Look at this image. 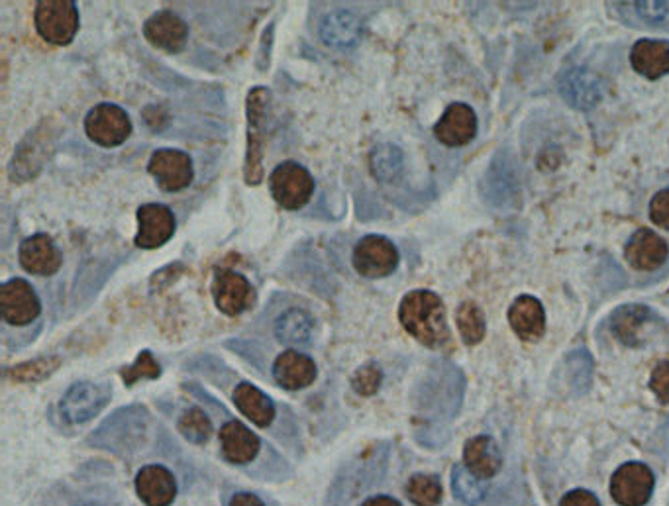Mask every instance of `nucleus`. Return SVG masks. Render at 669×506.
I'll use <instances>...</instances> for the list:
<instances>
[{"instance_id": "nucleus-1", "label": "nucleus", "mask_w": 669, "mask_h": 506, "mask_svg": "<svg viewBox=\"0 0 669 506\" xmlns=\"http://www.w3.org/2000/svg\"><path fill=\"white\" fill-rule=\"evenodd\" d=\"M399 321L400 326L409 331L415 340L432 350L444 348L452 340L446 306L436 293L427 289H417L402 296Z\"/></svg>"}, {"instance_id": "nucleus-2", "label": "nucleus", "mask_w": 669, "mask_h": 506, "mask_svg": "<svg viewBox=\"0 0 669 506\" xmlns=\"http://www.w3.org/2000/svg\"><path fill=\"white\" fill-rule=\"evenodd\" d=\"M148 424L149 415L144 406H126L106 418L103 426L89 436V446L128 458L144 446Z\"/></svg>"}, {"instance_id": "nucleus-3", "label": "nucleus", "mask_w": 669, "mask_h": 506, "mask_svg": "<svg viewBox=\"0 0 669 506\" xmlns=\"http://www.w3.org/2000/svg\"><path fill=\"white\" fill-rule=\"evenodd\" d=\"M271 91L265 87H256L246 99V159H243V179L250 187H258L265 179L263 171V149L268 136V112H270Z\"/></svg>"}, {"instance_id": "nucleus-4", "label": "nucleus", "mask_w": 669, "mask_h": 506, "mask_svg": "<svg viewBox=\"0 0 669 506\" xmlns=\"http://www.w3.org/2000/svg\"><path fill=\"white\" fill-rule=\"evenodd\" d=\"M37 34L54 46H69L81 29V16L73 0H39L34 10Z\"/></svg>"}, {"instance_id": "nucleus-5", "label": "nucleus", "mask_w": 669, "mask_h": 506, "mask_svg": "<svg viewBox=\"0 0 669 506\" xmlns=\"http://www.w3.org/2000/svg\"><path fill=\"white\" fill-rule=\"evenodd\" d=\"M315 189V177L297 161H283L271 171V196L283 211L297 212L305 209L310 203Z\"/></svg>"}, {"instance_id": "nucleus-6", "label": "nucleus", "mask_w": 669, "mask_h": 506, "mask_svg": "<svg viewBox=\"0 0 669 506\" xmlns=\"http://www.w3.org/2000/svg\"><path fill=\"white\" fill-rule=\"evenodd\" d=\"M112 385L79 381L67 389L66 395L59 401V415L71 426L89 423L94 416L101 415L111 403Z\"/></svg>"}, {"instance_id": "nucleus-7", "label": "nucleus", "mask_w": 669, "mask_h": 506, "mask_svg": "<svg viewBox=\"0 0 669 506\" xmlns=\"http://www.w3.org/2000/svg\"><path fill=\"white\" fill-rule=\"evenodd\" d=\"M132 120L118 104L101 102L84 119V134L101 148H118L131 138Z\"/></svg>"}, {"instance_id": "nucleus-8", "label": "nucleus", "mask_w": 669, "mask_h": 506, "mask_svg": "<svg viewBox=\"0 0 669 506\" xmlns=\"http://www.w3.org/2000/svg\"><path fill=\"white\" fill-rule=\"evenodd\" d=\"M399 249L385 236H363L353 248V269L365 279H383L399 268Z\"/></svg>"}, {"instance_id": "nucleus-9", "label": "nucleus", "mask_w": 669, "mask_h": 506, "mask_svg": "<svg viewBox=\"0 0 669 506\" xmlns=\"http://www.w3.org/2000/svg\"><path fill=\"white\" fill-rule=\"evenodd\" d=\"M52 146H54V132H52V124L46 120L36 128L30 130L29 136L20 142V146L10 161V179L14 183L34 179L46 164Z\"/></svg>"}, {"instance_id": "nucleus-10", "label": "nucleus", "mask_w": 669, "mask_h": 506, "mask_svg": "<svg viewBox=\"0 0 669 506\" xmlns=\"http://www.w3.org/2000/svg\"><path fill=\"white\" fill-rule=\"evenodd\" d=\"M148 173L156 179L163 193H179L195 179L193 159L181 149L163 148L154 151L148 161Z\"/></svg>"}, {"instance_id": "nucleus-11", "label": "nucleus", "mask_w": 669, "mask_h": 506, "mask_svg": "<svg viewBox=\"0 0 669 506\" xmlns=\"http://www.w3.org/2000/svg\"><path fill=\"white\" fill-rule=\"evenodd\" d=\"M0 314L10 326H29L42 314V301L26 279H10L0 286Z\"/></svg>"}, {"instance_id": "nucleus-12", "label": "nucleus", "mask_w": 669, "mask_h": 506, "mask_svg": "<svg viewBox=\"0 0 669 506\" xmlns=\"http://www.w3.org/2000/svg\"><path fill=\"white\" fill-rule=\"evenodd\" d=\"M211 289L216 308L226 316H240L256 303V291L248 277L234 269H216Z\"/></svg>"}, {"instance_id": "nucleus-13", "label": "nucleus", "mask_w": 669, "mask_h": 506, "mask_svg": "<svg viewBox=\"0 0 669 506\" xmlns=\"http://www.w3.org/2000/svg\"><path fill=\"white\" fill-rule=\"evenodd\" d=\"M654 473L644 463L631 461L614 471L611 495L621 506H644L654 493Z\"/></svg>"}, {"instance_id": "nucleus-14", "label": "nucleus", "mask_w": 669, "mask_h": 506, "mask_svg": "<svg viewBox=\"0 0 669 506\" xmlns=\"http://www.w3.org/2000/svg\"><path fill=\"white\" fill-rule=\"evenodd\" d=\"M138 234L134 244L141 249H158L175 236L177 221L173 211L166 204H141L138 212Z\"/></svg>"}, {"instance_id": "nucleus-15", "label": "nucleus", "mask_w": 669, "mask_h": 506, "mask_svg": "<svg viewBox=\"0 0 669 506\" xmlns=\"http://www.w3.org/2000/svg\"><path fill=\"white\" fill-rule=\"evenodd\" d=\"M19 261L32 276L52 277L64 266V254L47 234H34L20 244Z\"/></svg>"}, {"instance_id": "nucleus-16", "label": "nucleus", "mask_w": 669, "mask_h": 506, "mask_svg": "<svg viewBox=\"0 0 669 506\" xmlns=\"http://www.w3.org/2000/svg\"><path fill=\"white\" fill-rule=\"evenodd\" d=\"M144 37L151 46L168 54H179L183 52L189 40V26L185 20L181 19L171 10H159L151 14L144 24Z\"/></svg>"}, {"instance_id": "nucleus-17", "label": "nucleus", "mask_w": 669, "mask_h": 506, "mask_svg": "<svg viewBox=\"0 0 669 506\" xmlns=\"http://www.w3.org/2000/svg\"><path fill=\"white\" fill-rule=\"evenodd\" d=\"M273 379L285 391H303L310 387L318 378V368L315 359L298 350H287L280 353L273 368Z\"/></svg>"}, {"instance_id": "nucleus-18", "label": "nucleus", "mask_w": 669, "mask_h": 506, "mask_svg": "<svg viewBox=\"0 0 669 506\" xmlns=\"http://www.w3.org/2000/svg\"><path fill=\"white\" fill-rule=\"evenodd\" d=\"M475 134H477V116L474 109L464 102L450 104L434 126V136L447 148L467 146L475 138Z\"/></svg>"}, {"instance_id": "nucleus-19", "label": "nucleus", "mask_w": 669, "mask_h": 506, "mask_svg": "<svg viewBox=\"0 0 669 506\" xmlns=\"http://www.w3.org/2000/svg\"><path fill=\"white\" fill-rule=\"evenodd\" d=\"M558 89L564 101L579 111H591L603 99L601 79L583 67L567 69L566 74L559 77Z\"/></svg>"}, {"instance_id": "nucleus-20", "label": "nucleus", "mask_w": 669, "mask_h": 506, "mask_svg": "<svg viewBox=\"0 0 669 506\" xmlns=\"http://www.w3.org/2000/svg\"><path fill=\"white\" fill-rule=\"evenodd\" d=\"M136 495L146 506H171L177 498V479L163 465H146L134 479Z\"/></svg>"}, {"instance_id": "nucleus-21", "label": "nucleus", "mask_w": 669, "mask_h": 506, "mask_svg": "<svg viewBox=\"0 0 669 506\" xmlns=\"http://www.w3.org/2000/svg\"><path fill=\"white\" fill-rule=\"evenodd\" d=\"M224 460L233 465H248L260 456V436L240 420H228L218 434Z\"/></svg>"}, {"instance_id": "nucleus-22", "label": "nucleus", "mask_w": 669, "mask_h": 506, "mask_svg": "<svg viewBox=\"0 0 669 506\" xmlns=\"http://www.w3.org/2000/svg\"><path fill=\"white\" fill-rule=\"evenodd\" d=\"M668 256L669 248L666 239L646 228L633 234L624 248V258L638 271H654V269L661 268Z\"/></svg>"}, {"instance_id": "nucleus-23", "label": "nucleus", "mask_w": 669, "mask_h": 506, "mask_svg": "<svg viewBox=\"0 0 669 506\" xmlns=\"http://www.w3.org/2000/svg\"><path fill=\"white\" fill-rule=\"evenodd\" d=\"M318 34L326 46L353 49L362 40V20L352 10H332L320 22Z\"/></svg>"}, {"instance_id": "nucleus-24", "label": "nucleus", "mask_w": 669, "mask_h": 506, "mask_svg": "<svg viewBox=\"0 0 669 506\" xmlns=\"http://www.w3.org/2000/svg\"><path fill=\"white\" fill-rule=\"evenodd\" d=\"M509 323L524 341H538L546 330V313L536 296L522 295L509 308Z\"/></svg>"}, {"instance_id": "nucleus-25", "label": "nucleus", "mask_w": 669, "mask_h": 506, "mask_svg": "<svg viewBox=\"0 0 669 506\" xmlns=\"http://www.w3.org/2000/svg\"><path fill=\"white\" fill-rule=\"evenodd\" d=\"M233 401L236 408L258 428H270L277 416V406L271 401V396L265 395L261 389L251 385L248 381L236 385Z\"/></svg>"}, {"instance_id": "nucleus-26", "label": "nucleus", "mask_w": 669, "mask_h": 506, "mask_svg": "<svg viewBox=\"0 0 669 506\" xmlns=\"http://www.w3.org/2000/svg\"><path fill=\"white\" fill-rule=\"evenodd\" d=\"M464 463L475 477L491 479L501 471L502 456L499 446L489 436H475L464 448Z\"/></svg>"}, {"instance_id": "nucleus-27", "label": "nucleus", "mask_w": 669, "mask_h": 506, "mask_svg": "<svg viewBox=\"0 0 669 506\" xmlns=\"http://www.w3.org/2000/svg\"><path fill=\"white\" fill-rule=\"evenodd\" d=\"M634 71L646 79H660L669 74V42L661 40H640L631 52Z\"/></svg>"}, {"instance_id": "nucleus-28", "label": "nucleus", "mask_w": 669, "mask_h": 506, "mask_svg": "<svg viewBox=\"0 0 669 506\" xmlns=\"http://www.w3.org/2000/svg\"><path fill=\"white\" fill-rule=\"evenodd\" d=\"M315 318L303 308H288L275 321V336L288 350L303 348L313 341Z\"/></svg>"}, {"instance_id": "nucleus-29", "label": "nucleus", "mask_w": 669, "mask_h": 506, "mask_svg": "<svg viewBox=\"0 0 669 506\" xmlns=\"http://www.w3.org/2000/svg\"><path fill=\"white\" fill-rule=\"evenodd\" d=\"M650 308L644 304H626L611 316V330L628 348L640 346L642 328L651 321Z\"/></svg>"}, {"instance_id": "nucleus-30", "label": "nucleus", "mask_w": 669, "mask_h": 506, "mask_svg": "<svg viewBox=\"0 0 669 506\" xmlns=\"http://www.w3.org/2000/svg\"><path fill=\"white\" fill-rule=\"evenodd\" d=\"M402 151L393 144H379L370 154V169L372 176L382 183L397 181L402 171Z\"/></svg>"}, {"instance_id": "nucleus-31", "label": "nucleus", "mask_w": 669, "mask_h": 506, "mask_svg": "<svg viewBox=\"0 0 669 506\" xmlns=\"http://www.w3.org/2000/svg\"><path fill=\"white\" fill-rule=\"evenodd\" d=\"M59 368H61L59 356H44V358L30 359L19 366H12L4 371V375L14 383H42L52 378Z\"/></svg>"}, {"instance_id": "nucleus-32", "label": "nucleus", "mask_w": 669, "mask_h": 506, "mask_svg": "<svg viewBox=\"0 0 669 506\" xmlns=\"http://www.w3.org/2000/svg\"><path fill=\"white\" fill-rule=\"evenodd\" d=\"M177 430L185 438L186 442L201 446V443H206L211 440L214 428L211 418H208L203 408L189 406L186 411H183V415L179 416Z\"/></svg>"}, {"instance_id": "nucleus-33", "label": "nucleus", "mask_w": 669, "mask_h": 506, "mask_svg": "<svg viewBox=\"0 0 669 506\" xmlns=\"http://www.w3.org/2000/svg\"><path fill=\"white\" fill-rule=\"evenodd\" d=\"M452 491L464 505L477 506L484 503L489 487L485 485L484 479L475 477L464 465H456L452 471Z\"/></svg>"}, {"instance_id": "nucleus-34", "label": "nucleus", "mask_w": 669, "mask_h": 506, "mask_svg": "<svg viewBox=\"0 0 669 506\" xmlns=\"http://www.w3.org/2000/svg\"><path fill=\"white\" fill-rule=\"evenodd\" d=\"M457 330L467 346H475L485 338V314L475 303H462L456 311Z\"/></svg>"}, {"instance_id": "nucleus-35", "label": "nucleus", "mask_w": 669, "mask_h": 506, "mask_svg": "<svg viewBox=\"0 0 669 506\" xmlns=\"http://www.w3.org/2000/svg\"><path fill=\"white\" fill-rule=\"evenodd\" d=\"M442 495V481L436 475L417 473L407 483V497L415 506H438Z\"/></svg>"}, {"instance_id": "nucleus-36", "label": "nucleus", "mask_w": 669, "mask_h": 506, "mask_svg": "<svg viewBox=\"0 0 669 506\" xmlns=\"http://www.w3.org/2000/svg\"><path fill=\"white\" fill-rule=\"evenodd\" d=\"M121 378L126 387H134L136 383L146 381V379L154 381V379L161 378V366L151 351L144 350L138 353V358L132 366L121 369Z\"/></svg>"}, {"instance_id": "nucleus-37", "label": "nucleus", "mask_w": 669, "mask_h": 506, "mask_svg": "<svg viewBox=\"0 0 669 506\" xmlns=\"http://www.w3.org/2000/svg\"><path fill=\"white\" fill-rule=\"evenodd\" d=\"M567 371H569V383L576 393H586L591 387V375H593V363L591 356L586 350L571 351L567 356Z\"/></svg>"}, {"instance_id": "nucleus-38", "label": "nucleus", "mask_w": 669, "mask_h": 506, "mask_svg": "<svg viewBox=\"0 0 669 506\" xmlns=\"http://www.w3.org/2000/svg\"><path fill=\"white\" fill-rule=\"evenodd\" d=\"M621 7L633 10L646 26L658 30H669V2H623Z\"/></svg>"}, {"instance_id": "nucleus-39", "label": "nucleus", "mask_w": 669, "mask_h": 506, "mask_svg": "<svg viewBox=\"0 0 669 506\" xmlns=\"http://www.w3.org/2000/svg\"><path fill=\"white\" fill-rule=\"evenodd\" d=\"M350 383H352L353 391L360 396L377 395V391L382 389L383 383L382 368L375 361H370V363H365L362 368L353 371Z\"/></svg>"}, {"instance_id": "nucleus-40", "label": "nucleus", "mask_w": 669, "mask_h": 506, "mask_svg": "<svg viewBox=\"0 0 669 506\" xmlns=\"http://www.w3.org/2000/svg\"><path fill=\"white\" fill-rule=\"evenodd\" d=\"M650 389L661 405H669V361H660L654 368L650 378Z\"/></svg>"}, {"instance_id": "nucleus-41", "label": "nucleus", "mask_w": 669, "mask_h": 506, "mask_svg": "<svg viewBox=\"0 0 669 506\" xmlns=\"http://www.w3.org/2000/svg\"><path fill=\"white\" fill-rule=\"evenodd\" d=\"M650 218L656 226L669 232V189L660 191L651 199Z\"/></svg>"}, {"instance_id": "nucleus-42", "label": "nucleus", "mask_w": 669, "mask_h": 506, "mask_svg": "<svg viewBox=\"0 0 669 506\" xmlns=\"http://www.w3.org/2000/svg\"><path fill=\"white\" fill-rule=\"evenodd\" d=\"M559 506H601V503L593 493H589L586 488H576L562 498Z\"/></svg>"}, {"instance_id": "nucleus-43", "label": "nucleus", "mask_w": 669, "mask_h": 506, "mask_svg": "<svg viewBox=\"0 0 669 506\" xmlns=\"http://www.w3.org/2000/svg\"><path fill=\"white\" fill-rule=\"evenodd\" d=\"M228 506H265V503H263L258 495L243 491V493H236V495L228 501Z\"/></svg>"}, {"instance_id": "nucleus-44", "label": "nucleus", "mask_w": 669, "mask_h": 506, "mask_svg": "<svg viewBox=\"0 0 669 506\" xmlns=\"http://www.w3.org/2000/svg\"><path fill=\"white\" fill-rule=\"evenodd\" d=\"M360 506H402L397 498L387 497V495H377L363 501Z\"/></svg>"}, {"instance_id": "nucleus-45", "label": "nucleus", "mask_w": 669, "mask_h": 506, "mask_svg": "<svg viewBox=\"0 0 669 506\" xmlns=\"http://www.w3.org/2000/svg\"><path fill=\"white\" fill-rule=\"evenodd\" d=\"M73 506H101V505H97V503H94V501H81V503H75Z\"/></svg>"}]
</instances>
